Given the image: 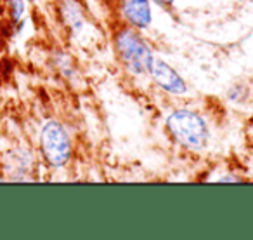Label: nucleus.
<instances>
[{
  "label": "nucleus",
  "mask_w": 253,
  "mask_h": 240,
  "mask_svg": "<svg viewBox=\"0 0 253 240\" xmlns=\"http://www.w3.org/2000/svg\"><path fill=\"white\" fill-rule=\"evenodd\" d=\"M167 129L179 145L189 150H201L208 141L205 120L191 110H175L167 119Z\"/></svg>",
  "instance_id": "1"
},
{
  "label": "nucleus",
  "mask_w": 253,
  "mask_h": 240,
  "mask_svg": "<svg viewBox=\"0 0 253 240\" xmlns=\"http://www.w3.org/2000/svg\"><path fill=\"white\" fill-rule=\"evenodd\" d=\"M116 53L125 68L134 75H144L149 71L153 53L141 35L132 28H123L115 37Z\"/></svg>",
  "instance_id": "2"
},
{
  "label": "nucleus",
  "mask_w": 253,
  "mask_h": 240,
  "mask_svg": "<svg viewBox=\"0 0 253 240\" xmlns=\"http://www.w3.org/2000/svg\"><path fill=\"white\" fill-rule=\"evenodd\" d=\"M40 146L45 160L52 167H63L71 157L70 136L59 122H49L43 125L40 134Z\"/></svg>",
  "instance_id": "3"
},
{
  "label": "nucleus",
  "mask_w": 253,
  "mask_h": 240,
  "mask_svg": "<svg viewBox=\"0 0 253 240\" xmlns=\"http://www.w3.org/2000/svg\"><path fill=\"white\" fill-rule=\"evenodd\" d=\"M148 73L151 75L153 80H155L163 91L170 92V94H184V92L187 91L186 80L177 73L175 68H172L163 60L153 58Z\"/></svg>",
  "instance_id": "4"
},
{
  "label": "nucleus",
  "mask_w": 253,
  "mask_h": 240,
  "mask_svg": "<svg viewBox=\"0 0 253 240\" xmlns=\"http://www.w3.org/2000/svg\"><path fill=\"white\" fill-rule=\"evenodd\" d=\"M122 12L134 28L146 30L151 25V5L148 0H122Z\"/></svg>",
  "instance_id": "5"
},
{
  "label": "nucleus",
  "mask_w": 253,
  "mask_h": 240,
  "mask_svg": "<svg viewBox=\"0 0 253 240\" xmlns=\"http://www.w3.org/2000/svg\"><path fill=\"white\" fill-rule=\"evenodd\" d=\"M64 18H66V21L70 23V26L73 30H80L82 23H84V16H82L80 12V7L77 5V2H73V0H68L66 5H64Z\"/></svg>",
  "instance_id": "6"
},
{
  "label": "nucleus",
  "mask_w": 253,
  "mask_h": 240,
  "mask_svg": "<svg viewBox=\"0 0 253 240\" xmlns=\"http://www.w3.org/2000/svg\"><path fill=\"white\" fill-rule=\"evenodd\" d=\"M11 11L14 21H19L23 12H25V0H11Z\"/></svg>",
  "instance_id": "7"
},
{
  "label": "nucleus",
  "mask_w": 253,
  "mask_h": 240,
  "mask_svg": "<svg viewBox=\"0 0 253 240\" xmlns=\"http://www.w3.org/2000/svg\"><path fill=\"white\" fill-rule=\"evenodd\" d=\"M156 2H160L162 5H172L175 0H156Z\"/></svg>",
  "instance_id": "8"
}]
</instances>
